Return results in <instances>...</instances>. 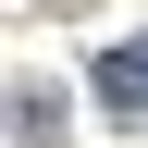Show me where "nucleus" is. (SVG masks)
<instances>
[{"instance_id": "1", "label": "nucleus", "mask_w": 148, "mask_h": 148, "mask_svg": "<svg viewBox=\"0 0 148 148\" xmlns=\"http://www.w3.org/2000/svg\"><path fill=\"white\" fill-rule=\"evenodd\" d=\"M86 99H99V111H123V123H148V37H123V49L86 74Z\"/></svg>"}, {"instance_id": "2", "label": "nucleus", "mask_w": 148, "mask_h": 148, "mask_svg": "<svg viewBox=\"0 0 148 148\" xmlns=\"http://www.w3.org/2000/svg\"><path fill=\"white\" fill-rule=\"evenodd\" d=\"M12 111H25V148H62V86H25Z\"/></svg>"}]
</instances>
